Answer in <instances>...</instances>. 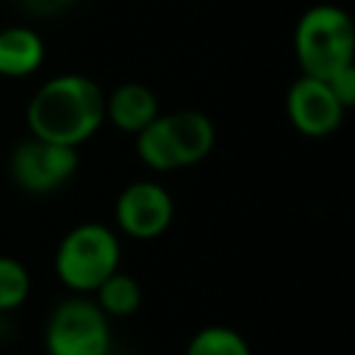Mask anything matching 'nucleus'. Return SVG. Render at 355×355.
Wrapping results in <instances>:
<instances>
[{"instance_id":"obj_1","label":"nucleus","mask_w":355,"mask_h":355,"mask_svg":"<svg viewBox=\"0 0 355 355\" xmlns=\"http://www.w3.org/2000/svg\"><path fill=\"white\" fill-rule=\"evenodd\" d=\"M105 119L103 89L78 72L55 75L36 89L25 108L31 136L78 147L97 133Z\"/></svg>"},{"instance_id":"obj_2","label":"nucleus","mask_w":355,"mask_h":355,"mask_svg":"<svg viewBox=\"0 0 355 355\" xmlns=\"http://www.w3.org/2000/svg\"><path fill=\"white\" fill-rule=\"evenodd\" d=\"M297 61L305 75L327 80L333 72L355 61V22L338 6L308 8L294 31Z\"/></svg>"},{"instance_id":"obj_3","label":"nucleus","mask_w":355,"mask_h":355,"mask_svg":"<svg viewBox=\"0 0 355 355\" xmlns=\"http://www.w3.org/2000/svg\"><path fill=\"white\" fill-rule=\"evenodd\" d=\"M119 269V241L111 227L83 222L72 227L55 250V275L75 294L97 291V286Z\"/></svg>"},{"instance_id":"obj_4","label":"nucleus","mask_w":355,"mask_h":355,"mask_svg":"<svg viewBox=\"0 0 355 355\" xmlns=\"http://www.w3.org/2000/svg\"><path fill=\"white\" fill-rule=\"evenodd\" d=\"M47 355H108V316L94 300L69 297L53 308L44 324Z\"/></svg>"},{"instance_id":"obj_5","label":"nucleus","mask_w":355,"mask_h":355,"mask_svg":"<svg viewBox=\"0 0 355 355\" xmlns=\"http://www.w3.org/2000/svg\"><path fill=\"white\" fill-rule=\"evenodd\" d=\"M78 169V147L47 139H25L11 153V178L28 194H47L64 186Z\"/></svg>"},{"instance_id":"obj_6","label":"nucleus","mask_w":355,"mask_h":355,"mask_svg":"<svg viewBox=\"0 0 355 355\" xmlns=\"http://www.w3.org/2000/svg\"><path fill=\"white\" fill-rule=\"evenodd\" d=\"M116 225L133 239H155L172 222V197L150 180L130 183L116 197Z\"/></svg>"},{"instance_id":"obj_7","label":"nucleus","mask_w":355,"mask_h":355,"mask_svg":"<svg viewBox=\"0 0 355 355\" xmlns=\"http://www.w3.org/2000/svg\"><path fill=\"white\" fill-rule=\"evenodd\" d=\"M286 108H288L291 125L302 136H311V139L330 136L341 125V116H344V108L333 97L327 80L311 78V75H302L300 80L291 83Z\"/></svg>"},{"instance_id":"obj_8","label":"nucleus","mask_w":355,"mask_h":355,"mask_svg":"<svg viewBox=\"0 0 355 355\" xmlns=\"http://www.w3.org/2000/svg\"><path fill=\"white\" fill-rule=\"evenodd\" d=\"M172 153L178 158V166H189L202 161L211 147H214V125L205 114L200 111H175V114H161Z\"/></svg>"},{"instance_id":"obj_9","label":"nucleus","mask_w":355,"mask_h":355,"mask_svg":"<svg viewBox=\"0 0 355 355\" xmlns=\"http://www.w3.org/2000/svg\"><path fill=\"white\" fill-rule=\"evenodd\" d=\"M105 116L125 133H139L158 116V97L144 83H122L105 97Z\"/></svg>"},{"instance_id":"obj_10","label":"nucleus","mask_w":355,"mask_h":355,"mask_svg":"<svg viewBox=\"0 0 355 355\" xmlns=\"http://www.w3.org/2000/svg\"><path fill=\"white\" fill-rule=\"evenodd\" d=\"M44 61V42L33 28L11 25L0 31V75L28 78Z\"/></svg>"},{"instance_id":"obj_11","label":"nucleus","mask_w":355,"mask_h":355,"mask_svg":"<svg viewBox=\"0 0 355 355\" xmlns=\"http://www.w3.org/2000/svg\"><path fill=\"white\" fill-rule=\"evenodd\" d=\"M97 305L105 316H130L133 311H139L141 305V286L136 283V277L125 275V272H114L108 275L100 286H97Z\"/></svg>"},{"instance_id":"obj_12","label":"nucleus","mask_w":355,"mask_h":355,"mask_svg":"<svg viewBox=\"0 0 355 355\" xmlns=\"http://www.w3.org/2000/svg\"><path fill=\"white\" fill-rule=\"evenodd\" d=\"M136 150H139V158L150 169H158V172L178 169V158L172 153V144H169V136H166V128H164L161 114L147 128H141L136 133Z\"/></svg>"},{"instance_id":"obj_13","label":"nucleus","mask_w":355,"mask_h":355,"mask_svg":"<svg viewBox=\"0 0 355 355\" xmlns=\"http://www.w3.org/2000/svg\"><path fill=\"white\" fill-rule=\"evenodd\" d=\"M186 355H252L244 336H239L230 327L211 324L202 327L186 347Z\"/></svg>"},{"instance_id":"obj_14","label":"nucleus","mask_w":355,"mask_h":355,"mask_svg":"<svg viewBox=\"0 0 355 355\" xmlns=\"http://www.w3.org/2000/svg\"><path fill=\"white\" fill-rule=\"evenodd\" d=\"M31 294V275L28 269L11 258L0 255V313L17 311Z\"/></svg>"},{"instance_id":"obj_15","label":"nucleus","mask_w":355,"mask_h":355,"mask_svg":"<svg viewBox=\"0 0 355 355\" xmlns=\"http://www.w3.org/2000/svg\"><path fill=\"white\" fill-rule=\"evenodd\" d=\"M327 86H330V92H333V97L338 100L341 108L355 105V61L341 67L338 72H333L327 78Z\"/></svg>"},{"instance_id":"obj_16","label":"nucleus","mask_w":355,"mask_h":355,"mask_svg":"<svg viewBox=\"0 0 355 355\" xmlns=\"http://www.w3.org/2000/svg\"><path fill=\"white\" fill-rule=\"evenodd\" d=\"M75 0H22V8L28 14H36V17H50V14H58L64 8H69Z\"/></svg>"}]
</instances>
